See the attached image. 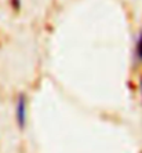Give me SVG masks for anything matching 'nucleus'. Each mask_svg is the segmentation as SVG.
I'll list each match as a JSON object with an SVG mask.
<instances>
[{
	"label": "nucleus",
	"mask_w": 142,
	"mask_h": 153,
	"mask_svg": "<svg viewBox=\"0 0 142 153\" xmlns=\"http://www.w3.org/2000/svg\"><path fill=\"white\" fill-rule=\"evenodd\" d=\"M15 116H17V123L19 128H24L26 126V97L24 94L18 97Z\"/></svg>",
	"instance_id": "obj_1"
},
{
	"label": "nucleus",
	"mask_w": 142,
	"mask_h": 153,
	"mask_svg": "<svg viewBox=\"0 0 142 153\" xmlns=\"http://www.w3.org/2000/svg\"><path fill=\"white\" fill-rule=\"evenodd\" d=\"M135 58L139 64H142V30L139 32L138 37H137V43H135Z\"/></svg>",
	"instance_id": "obj_2"
},
{
	"label": "nucleus",
	"mask_w": 142,
	"mask_h": 153,
	"mask_svg": "<svg viewBox=\"0 0 142 153\" xmlns=\"http://www.w3.org/2000/svg\"><path fill=\"white\" fill-rule=\"evenodd\" d=\"M11 6L15 11H18L21 8V0H11Z\"/></svg>",
	"instance_id": "obj_3"
},
{
	"label": "nucleus",
	"mask_w": 142,
	"mask_h": 153,
	"mask_svg": "<svg viewBox=\"0 0 142 153\" xmlns=\"http://www.w3.org/2000/svg\"><path fill=\"white\" fill-rule=\"evenodd\" d=\"M139 88H141V95H142V77H141V80H139Z\"/></svg>",
	"instance_id": "obj_4"
}]
</instances>
